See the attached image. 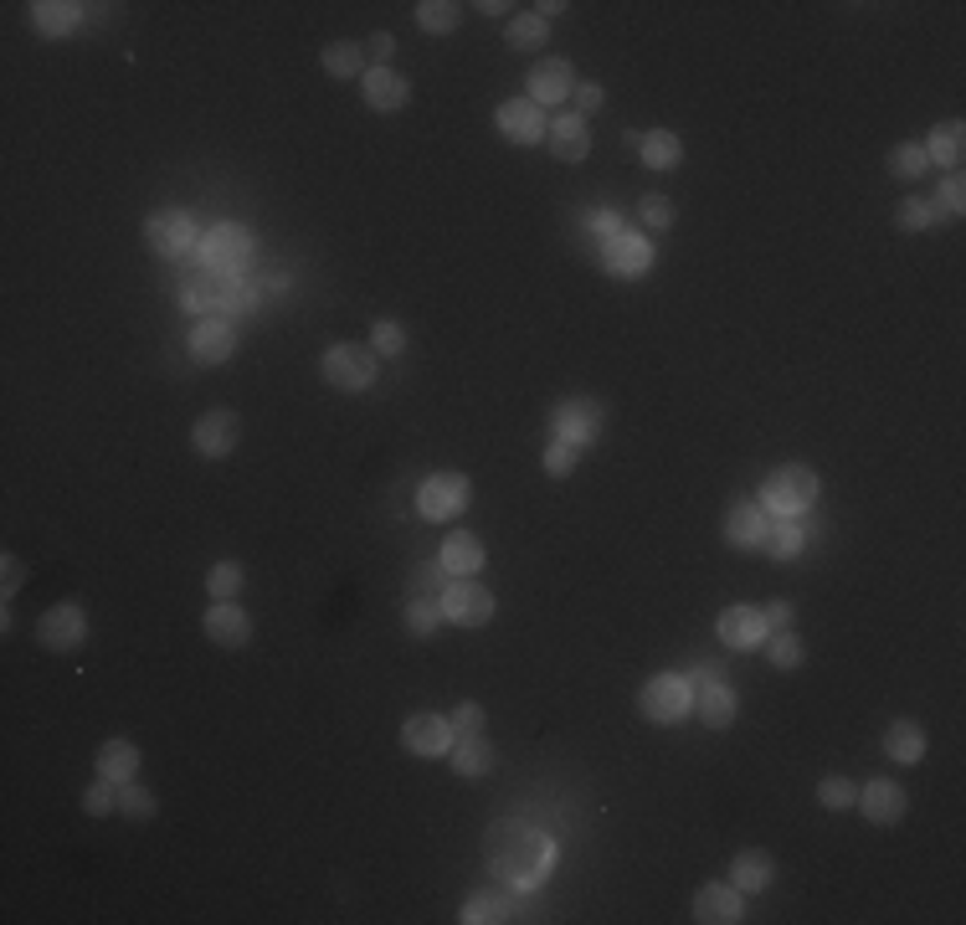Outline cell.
Returning <instances> with one entry per match:
<instances>
[{
    "label": "cell",
    "mask_w": 966,
    "mask_h": 925,
    "mask_svg": "<svg viewBox=\"0 0 966 925\" xmlns=\"http://www.w3.org/2000/svg\"><path fill=\"white\" fill-rule=\"evenodd\" d=\"M483 858L489 869L514 889H535L545 874L555 869V844L530 823H494L483 838Z\"/></svg>",
    "instance_id": "obj_1"
},
{
    "label": "cell",
    "mask_w": 966,
    "mask_h": 925,
    "mask_svg": "<svg viewBox=\"0 0 966 925\" xmlns=\"http://www.w3.org/2000/svg\"><path fill=\"white\" fill-rule=\"evenodd\" d=\"M253 288H237V278L231 273H196V278L180 288V304L190 308V314H206V319H216V314H247L253 308Z\"/></svg>",
    "instance_id": "obj_2"
},
{
    "label": "cell",
    "mask_w": 966,
    "mask_h": 925,
    "mask_svg": "<svg viewBox=\"0 0 966 925\" xmlns=\"http://www.w3.org/2000/svg\"><path fill=\"white\" fill-rule=\"evenodd\" d=\"M812 499H818V473H807V469H777L771 479L761 483V499H756V504H766L771 514H802Z\"/></svg>",
    "instance_id": "obj_3"
},
{
    "label": "cell",
    "mask_w": 966,
    "mask_h": 925,
    "mask_svg": "<svg viewBox=\"0 0 966 925\" xmlns=\"http://www.w3.org/2000/svg\"><path fill=\"white\" fill-rule=\"evenodd\" d=\"M689 705H694V695H689V679H679V673H658V679L643 685V695H638V710H643L653 725L684 720Z\"/></svg>",
    "instance_id": "obj_4"
},
{
    "label": "cell",
    "mask_w": 966,
    "mask_h": 925,
    "mask_svg": "<svg viewBox=\"0 0 966 925\" xmlns=\"http://www.w3.org/2000/svg\"><path fill=\"white\" fill-rule=\"evenodd\" d=\"M551 427H555V437H565V443H597L607 432V412L591 396H571V402H561L551 412Z\"/></svg>",
    "instance_id": "obj_5"
},
{
    "label": "cell",
    "mask_w": 966,
    "mask_h": 925,
    "mask_svg": "<svg viewBox=\"0 0 966 925\" xmlns=\"http://www.w3.org/2000/svg\"><path fill=\"white\" fill-rule=\"evenodd\" d=\"M416 510H422V520H457L469 510V479L463 473H432L416 494Z\"/></svg>",
    "instance_id": "obj_6"
},
{
    "label": "cell",
    "mask_w": 966,
    "mask_h": 925,
    "mask_svg": "<svg viewBox=\"0 0 966 925\" xmlns=\"http://www.w3.org/2000/svg\"><path fill=\"white\" fill-rule=\"evenodd\" d=\"M247 253H253V237H247V227H231V222H221V227H211L201 237V257L211 273H231L237 278L247 268Z\"/></svg>",
    "instance_id": "obj_7"
},
{
    "label": "cell",
    "mask_w": 966,
    "mask_h": 925,
    "mask_svg": "<svg viewBox=\"0 0 966 925\" xmlns=\"http://www.w3.org/2000/svg\"><path fill=\"white\" fill-rule=\"evenodd\" d=\"M37 638H41V648H52V653H72V648H82V638H88V617H82L78 602H57L52 612H41Z\"/></svg>",
    "instance_id": "obj_8"
},
{
    "label": "cell",
    "mask_w": 966,
    "mask_h": 925,
    "mask_svg": "<svg viewBox=\"0 0 966 925\" xmlns=\"http://www.w3.org/2000/svg\"><path fill=\"white\" fill-rule=\"evenodd\" d=\"M324 381L339 391H365L376 381V355L361 345H335L324 355Z\"/></svg>",
    "instance_id": "obj_9"
},
{
    "label": "cell",
    "mask_w": 966,
    "mask_h": 925,
    "mask_svg": "<svg viewBox=\"0 0 966 925\" xmlns=\"http://www.w3.org/2000/svg\"><path fill=\"white\" fill-rule=\"evenodd\" d=\"M145 242L155 257H186L196 247V222L186 211H155L145 222Z\"/></svg>",
    "instance_id": "obj_10"
},
{
    "label": "cell",
    "mask_w": 966,
    "mask_h": 925,
    "mask_svg": "<svg viewBox=\"0 0 966 925\" xmlns=\"http://www.w3.org/2000/svg\"><path fill=\"white\" fill-rule=\"evenodd\" d=\"M653 242L638 237V232H618V237H607L602 247V268L612 273V278H643L648 268H653Z\"/></svg>",
    "instance_id": "obj_11"
},
{
    "label": "cell",
    "mask_w": 966,
    "mask_h": 925,
    "mask_svg": "<svg viewBox=\"0 0 966 925\" xmlns=\"http://www.w3.org/2000/svg\"><path fill=\"white\" fill-rule=\"evenodd\" d=\"M443 617L453 622V628H483V622L494 617V597L463 577L457 587L443 591Z\"/></svg>",
    "instance_id": "obj_12"
},
{
    "label": "cell",
    "mask_w": 966,
    "mask_h": 925,
    "mask_svg": "<svg viewBox=\"0 0 966 925\" xmlns=\"http://www.w3.org/2000/svg\"><path fill=\"white\" fill-rule=\"evenodd\" d=\"M237 437H241V422H237V412H206L201 422H196V432H190V443H196V453L201 457H227L231 447H237Z\"/></svg>",
    "instance_id": "obj_13"
},
{
    "label": "cell",
    "mask_w": 966,
    "mask_h": 925,
    "mask_svg": "<svg viewBox=\"0 0 966 925\" xmlns=\"http://www.w3.org/2000/svg\"><path fill=\"white\" fill-rule=\"evenodd\" d=\"M453 725L447 720H437V715H416V720H406L402 725V746L412 756H443V751H453Z\"/></svg>",
    "instance_id": "obj_14"
},
{
    "label": "cell",
    "mask_w": 966,
    "mask_h": 925,
    "mask_svg": "<svg viewBox=\"0 0 966 925\" xmlns=\"http://www.w3.org/2000/svg\"><path fill=\"white\" fill-rule=\"evenodd\" d=\"M231 350H237V335H231L227 319H201L190 329V355H196V365H221V361H231Z\"/></svg>",
    "instance_id": "obj_15"
},
{
    "label": "cell",
    "mask_w": 966,
    "mask_h": 925,
    "mask_svg": "<svg viewBox=\"0 0 966 925\" xmlns=\"http://www.w3.org/2000/svg\"><path fill=\"white\" fill-rule=\"evenodd\" d=\"M499 129H504L510 145H535V139H545V114L530 98H514V104L499 108Z\"/></svg>",
    "instance_id": "obj_16"
},
{
    "label": "cell",
    "mask_w": 966,
    "mask_h": 925,
    "mask_svg": "<svg viewBox=\"0 0 966 925\" xmlns=\"http://www.w3.org/2000/svg\"><path fill=\"white\" fill-rule=\"evenodd\" d=\"M571 94H576L571 62H535L530 68V104H565Z\"/></svg>",
    "instance_id": "obj_17"
},
{
    "label": "cell",
    "mask_w": 966,
    "mask_h": 925,
    "mask_svg": "<svg viewBox=\"0 0 966 925\" xmlns=\"http://www.w3.org/2000/svg\"><path fill=\"white\" fill-rule=\"evenodd\" d=\"M720 638L730 648H761L766 643L761 607H724V612H720Z\"/></svg>",
    "instance_id": "obj_18"
},
{
    "label": "cell",
    "mask_w": 966,
    "mask_h": 925,
    "mask_svg": "<svg viewBox=\"0 0 966 925\" xmlns=\"http://www.w3.org/2000/svg\"><path fill=\"white\" fill-rule=\"evenodd\" d=\"M545 139H551V155L565 165H576L591 155V139H586V119L581 114H561V119L545 129Z\"/></svg>",
    "instance_id": "obj_19"
},
{
    "label": "cell",
    "mask_w": 966,
    "mask_h": 925,
    "mask_svg": "<svg viewBox=\"0 0 966 925\" xmlns=\"http://www.w3.org/2000/svg\"><path fill=\"white\" fill-rule=\"evenodd\" d=\"M694 921H704V925H736L740 921V889L736 885H704L694 895Z\"/></svg>",
    "instance_id": "obj_20"
},
{
    "label": "cell",
    "mask_w": 966,
    "mask_h": 925,
    "mask_svg": "<svg viewBox=\"0 0 966 925\" xmlns=\"http://www.w3.org/2000/svg\"><path fill=\"white\" fill-rule=\"evenodd\" d=\"M724 540L736 550H761V540H766L761 504H730V514H724Z\"/></svg>",
    "instance_id": "obj_21"
},
{
    "label": "cell",
    "mask_w": 966,
    "mask_h": 925,
    "mask_svg": "<svg viewBox=\"0 0 966 925\" xmlns=\"http://www.w3.org/2000/svg\"><path fill=\"white\" fill-rule=\"evenodd\" d=\"M361 88H365V104L376 108V114H396V108H406V98H412L406 78H396L391 68H371Z\"/></svg>",
    "instance_id": "obj_22"
},
{
    "label": "cell",
    "mask_w": 966,
    "mask_h": 925,
    "mask_svg": "<svg viewBox=\"0 0 966 925\" xmlns=\"http://www.w3.org/2000/svg\"><path fill=\"white\" fill-rule=\"evenodd\" d=\"M206 632H211V643H221V648H241L253 638V622H247V612H241L237 602H216L211 612H206Z\"/></svg>",
    "instance_id": "obj_23"
},
{
    "label": "cell",
    "mask_w": 966,
    "mask_h": 925,
    "mask_svg": "<svg viewBox=\"0 0 966 925\" xmlns=\"http://www.w3.org/2000/svg\"><path fill=\"white\" fill-rule=\"evenodd\" d=\"M859 807L869 823H899L905 818V787H895V781H869V787L859 791Z\"/></svg>",
    "instance_id": "obj_24"
},
{
    "label": "cell",
    "mask_w": 966,
    "mask_h": 925,
    "mask_svg": "<svg viewBox=\"0 0 966 925\" xmlns=\"http://www.w3.org/2000/svg\"><path fill=\"white\" fill-rule=\"evenodd\" d=\"M771 874H777L771 854H766V848H746V854H736V864H730V885H736L740 895H756V889L771 885Z\"/></svg>",
    "instance_id": "obj_25"
},
{
    "label": "cell",
    "mask_w": 966,
    "mask_h": 925,
    "mask_svg": "<svg viewBox=\"0 0 966 925\" xmlns=\"http://www.w3.org/2000/svg\"><path fill=\"white\" fill-rule=\"evenodd\" d=\"M694 710H699V720L710 725V730H724V725L736 720V695H730L720 679H699Z\"/></svg>",
    "instance_id": "obj_26"
},
{
    "label": "cell",
    "mask_w": 966,
    "mask_h": 925,
    "mask_svg": "<svg viewBox=\"0 0 966 925\" xmlns=\"http://www.w3.org/2000/svg\"><path fill=\"white\" fill-rule=\"evenodd\" d=\"M78 21H82V6H72V0H37L31 6V27L41 37H68V31H78Z\"/></svg>",
    "instance_id": "obj_27"
},
{
    "label": "cell",
    "mask_w": 966,
    "mask_h": 925,
    "mask_svg": "<svg viewBox=\"0 0 966 925\" xmlns=\"http://www.w3.org/2000/svg\"><path fill=\"white\" fill-rule=\"evenodd\" d=\"M139 771V751L135 746H129V740H103V746H98V777L103 781H114V787H124V781L135 777Z\"/></svg>",
    "instance_id": "obj_28"
},
{
    "label": "cell",
    "mask_w": 966,
    "mask_h": 925,
    "mask_svg": "<svg viewBox=\"0 0 966 925\" xmlns=\"http://www.w3.org/2000/svg\"><path fill=\"white\" fill-rule=\"evenodd\" d=\"M443 571H453V577H479L483 571V545L469 530H457V535L443 540Z\"/></svg>",
    "instance_id": "obj_29"
},
{
    "label": "cell",
    "mask_w": 966,
    "mask_h": 925,
    "mask_svg": "<svg viewBox=\"0 0 966 925\" xmlns=\"http://www.w3.org/2000/svg\"><path fill=\"white\" fill-rule=\"evenodd\" d=\"M802 545H807V535H802V524H797V514H781L777 524H766L761 550H771V561H797Z\"/></svg>",
    "instance_id": "obj_30"
},
{
    "label": "cell",
    "mask_w": 966,
    "mask_h": 925,
    "mask_svg": "<svg viewBox=\"0 0 966 925\" xmlns=\"http://www.w3.org/2000/svg\"><path fill=\"white\" fill-rule=\"evenodd\" d=\"M885 756H895L899 766H915L920 756H926V730L910 720H895L885 730Z\"/></svg>",
    "instance_id": "obj_31"
},
{
    "label": "cell",
    "mask_w": 966,
    "mask_h": 925,
    "mask_svg": "<svg viewBox=\"0 0 966 925\" xmlns=\"http://www.w3.org/2000/svg\"><path fill=\"white\" fill-rule=\"evenodd\" d=\"M926 160H936V165H962V155H966V129L962 124H936V129H930V139L926 145Z\"/></svg>",
    "instance_id": "obj_32"
},
{
    "label": "cell",
    "mask_w": 966,
    "mask_h": 925,
    "mask_svg": "<svg viewBox=\"0 0 966 925\" xmlns=\"http://www.w3.org/2000/svg\"><path fill=\"white\" fill-rule=\"evenodd\" d=\"M447 756H453L457 777H483V771L494 766V751H489V740H483V736H457Z\"/></svg>",
    "instance_id": "obj_33"
},
{
    "label": "cell",
    "mask_w": 966,
    "mask_h": 925,
    "mask_svg": "<svg viewBox=\"0 0 966 925\" xmlns=\"http://www.w3.org/2000/svg\"><path fill=\"white\" fill-rule=\"evenodd\" d=\"M638 155H643L648 170H673V165L684 160V149H679V139H673L669 129H648V135L638 139Z\"/></svg>",
    "instance_id": "obj_34"
},
{
    "label": "cell",
    "mask_w": 966,
    "mask_h": 925,
    "mask_svg": "<svg viewBox=\"0 0 966 925\" xmlns=\"http://www.w3.org/2000/svg\"><path fill=\"white\" fill-rule=\"evenodd\" d=\"M463 921L469 925H504V921H514V905H510V895H473L469 905H463Z\"/></svg>",
    "instance_id": "obj_35"
},
{
    "label": "cell",
    "mask_w": 966,
    "mask_h": 925,
    "mask_svg": "<svg viewBox=\"0 0 966 925\" xmlns=\"http://www.w3.org/2000/svg\"><path fill=\"white\" fill-rule=\"evenodd\" d=\"M361 68H365L361 41H335V47L324 52V72H329V78H361Z\"/></svg>",
    "instance_id": "obj_36"
},
{
    "label": "cell",
    "mask_w": 966,
    "mask_h": 925,
    "mask_svg": "<svg viewBox=\"0 0 966 925\" xmlns=\"http://www.w3.org/2000/svg\"><path fill=\"white\" fill-rule=\"evenodd\" d=\"M457 6L453 0H422V6H416V27L422 31H432V37H443V31H453L457 27Z\"/></svg>",
    "instance_id": "obj_37"
},
{
    "label": "cell",
    "mask_w": 966,
    "mask_h": 925,
    "mask_svg": "<svg viewBox=\"0 0 966 925\" xmlns=\"http://www.w3.org/2000/svg\"><path fill=\"white\" fill-rule=\"evenodd\" d=\"M802 638L797 632H771V643H766V658H771V669H797L802 663Z\"/></svg>",
    "instance_id": "obj_38"
},
{
    "label": "cell",
    "mask_w": 966,
    "mask_h": 925,
    "mask_svg": "<svg viewBox=\"0 0 966 925\" xmlns=\"http://www.w3.org/2000/svg\"><path fill=\"white\" fill-rule=\"evenodd\" d=\"M930 160L920 145H895L889 149V175H899V180H915V175H926Z\"/></svg>",
    "instance_id": "obj_39"
},
{
    "label": "cell",
    "mask_w": 966,
    "mask_h": 925,
    "mask_svg": "<svg viewBox=\"0 0 966 925\" xmlns=\"http://www.w3.org/2000/svg\"><path fill=\"white\" fill-rule=\"evenodd\" d=\"M930 222H936V201H926V196H910V201H899V211H895V227H899V232H926Z\"/></svg>",
    "instance_id": "obj_40"
},
{
    "label": "cell",
    "mask_w": 966,
    "mask_h": 925,
    "mask_svg": "<svg viewBox=\"0 0 966 925\" xmlns=\"http://www.w3.org/2000/svg\"><path fill=\"white\" fill-rule=\"evenodd\" d=\"M206 587H211V597L216 602H231L241 591V565L237 561H221V565H211V577H206Z\"/></svg>",
    "instance_id": "obj_41"
},
{
    "label": "cell",
    "mask_w": 966,
    "mask_h": 925,
    "mask_svg": "<svg viewBox=\"0 0 966 925\" xmlns=\"http://www.w3.org/2000/svg\"><path fill=\"white\" fill-rule=\"evenodd\" d=\"M437 622H443V607L427 602V597H416V602H406V628L416 632V638H427V632H437Z\"/></svg>",
    "instance_id": "obj_42"
},
{
    "label": "cell",
    "mask_w": 966,
    "mask_h": 925,
    "mask_svg": "<svg viewBox=\"0 0 966 925\" xmlns=\"http://www.w3.org/2000/svg\"><path fill=\"white\" fill-rule=\"evenodd\" d=\"M510 47H520V52L545 47V21H540V16H520V21H510Z\"/></svg>",
    "instance_id": "obj_43"
},
{
    "label": "cell",
    "mask_w": 966,
    "mask_h": 925,
    "mask_svg": "<svg viewBox=\"0 0 966 925\" xmlns=\"http://www.w3.org/2000/svg\"><path fill=\"white\" fill-rule=\"evenodd\" d=\"M114 807H119V791H114V781L98 777V787H88V797H82V813L88 818H108Z\"/></svg>",
    "instance_id": "obj_44"
},
{
    "label": "cell",
    "mask_w": 966,
    "mask_h": 925,
    "mask_svg": "<svg viewBox=\"0 0 966 925\" xmlns=\"http://www.w3.org/2000/svg\"><path fill=\"white\" fill-rule=\"evenodd\" d=\"M545 473H551V479H565V473H576V443L555 437L551 453H545Z\"/></svg>",
    "instance_id": "obj_45"
},
{
    "label": "cell",
    "mask_w": 966,
    "mask_h": 925,
    "mask_svg": "<svg viewBox=\"0 0 966 925\" xmlns=\"http://www.w3.org/2000/svg\"><path fill=\"white\" fill-rule=\"evenodd\" d=\"M818 797H822V807H832V813H838V807H854V797H859V791H854V781H848V777H828L818 787Z\"/></svg>",
    "instance_id": "obj_46"
},
{
    "label": "cell",
    "mask_w": 966,
    "mask_h": 925,
    "mask_svg": "<svg viewBox=\"0 0 966 925\" xmlns=\"http://www.w3.org/2000/svg\"><path fill=\"white\" fill-rule=\"evenodd\" d=\"M638 216H643V222H648L653 232H669V227H673V206H669V196H643Z\"/></svg>",
    "instance_id": "obj_47"
},
{
    "label": "cell",
    "mask_w": 966,
    "mask_h": 925,
    "mask_svg": "<svg viewBox=\"0 0 966 925\" xmlns=\"http://www.w3.org/2000/svg\"><path fill=\"white\" fill-rule=\"evenodd\" d=\"M119 813L124 818H155V797L145 787H124L119 791Z\"/></svg>",
    "instance_id": "obj_48"
},
{
    "label": "cell",
    "mask_w": 966,
    "mask_h": 925,
    "mask_svg": "<svg viewBox=\"0 0 966 925\" xmlns=\"http://www.w3.org/2000/svg\"><path fill=\"white\" fill-rule=\"evenodd\" d=\"M371 340H376V350H381V355H402V345H406V329H402V324H391V319H381L376 329H371Z\"/></svg>",
    "instance_id": "obj_49"
},
{
    "label": "cell",
    "mask_w": 966,
    "mask_h": 925,
    "mask_svg": "<svg viewBox=\"0 0 966 925\" xmlns=\"http://www.w3.org/2000/svg\"><path fill=\"white\" fill-rule=\"evenodd\" d=\"M453 736H483V710H479V705H457Z\"/></svg>",
    "instance_id": "obj_50"
},
{
    "label": "cell",
    "mask_w": 966,
    "mask_h": 925,
    "mask_svg": "<svg viewBox=\"0 0 966 925\" xmlns=\"http://www.w3.org/2000/svg\"><path fill=\"white\" fill-rule=\"evenodd\" d=\"M962 206H966V190H962V180H946V186H940V211L946 216H962Z\"/></svg>",
    "instance_id": "obj_51"
},
{
    "label": "cell",
    "mask_w": 966,
    "mask_h": 925,
    "mask_svg": "<svg viewBox=\"0 0 966 925\" xmlns=\"http://www.w3.org/2000/svg\"><path fill=\"white\" fill-rule=\"evenodd\" d=\"M571 98H576V114H581V119H586L591 108H602V88H597V82H576V94H571Z\"/></svg>",
    "instance_id": "obj_52"
},
{
    "label": "cell",
    "mask_w": 966,
    "mask_h": 925,
    "mask_svg": "<svg viewBox=\"0 0 966 925\" xmlns=\"http://www.w3.org/2000/svg\"><path fill=\"white\" fill-rule=\"evenodd\" d=\"M416 591H437V581H443V561H432V565H416Z\"/></svg>",
    "instance_id": "obj_53"
},
{
    "label": "cell",
    "mask_w": 966,
    "mask_h": 925,
    "mask_svg": "<svg viewBox=\"0 0 966 925\" xmlns=\"http://www.w3.org/2000/svg\"><path fill=\"white\" fill-rule=\"evenodd\" d=\"M21 581H27V565L16 561V555H6V597H16V591H21Z\"/></svg>",
    "instance_id": "obj_54"
},
{
    "label": "cell",
    "mask_w": 966,
    "mask_h": 925,
    "mask_svg": "<svg viewBox=\"0 0 966 925\" xmlns=\"http://www.w3.org/2000/svg\"><path fill=\"white\" fill-rule=\"evenodd\" d=\"M761 617H766V628H787V622H792V607L771 602V607H761Z\"/></svg>",
    "instance_id": "obj_55"
},
{
    "label": "cell",
    "mask_w": 966,
    "mask_h": 925,
    "mask_svg": "<svg viewBox=\"0 0 966 925\" xmlns=\"http://www.w3.org/2000/svg\"><path fill=\"white\" fill-rule=\"evenodd\" d=\"M391 47H396V41H391L386 31H376V37L365 41V57H376V62H386V57H391Z\"/></svg>",
    "instance_id": "obj_56"
},
{
    "label": "cell",
    "mask_w": 966,
    "mask_h": 925,
    "mask_svg": "<svg viewBox=\"0 0 966 925\" xmlns=\"http://www.w3.org/2000/svg\"><path fill=\"white\" fill-rule=\"evenodd\" d=\"M591 232H602V237H618V211H597V216H591Z\"/></svg>",
    "instance_id": "obj_57"
}]
</instances>
